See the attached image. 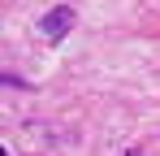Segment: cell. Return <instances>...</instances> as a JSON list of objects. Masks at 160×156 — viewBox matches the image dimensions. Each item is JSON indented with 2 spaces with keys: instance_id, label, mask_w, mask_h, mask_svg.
<instances>
[{
  "instance_id": "1",
  "label": "cell",
  "mask_w": 160,
  "mask_h": 156,
  "mask_svg": "<svg viewBox=\"0 0 160 156\" xmlns=\"http://www.w3.org/2000/svg\"><path fill=\"white\" fill-rule=\"evenodd\" d=\"M69 26H74V9H52V13H43V22H39V30L48 35V39H65L69 35Z\"/></svg>"
}]
</instances>
